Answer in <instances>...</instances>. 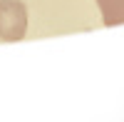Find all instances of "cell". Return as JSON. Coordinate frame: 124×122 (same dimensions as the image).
<instances>
[{"mask_svg":"<svg viewBox=\"0 0 124 122\" xmlns=\"http://www.w3.org/2000/svg\"><path fill=\"white\" fill-rule=\"evenodd\" d=\"M27 33V8L23 0H0V40L17 43Z\"/></svg>","mask_w":124,"mask_h":122,"instance_id":"1","label":"cell"},{"mask_svg":"<svg viewBox=\"0 0 124 122\" xmlns=\"http://www.w3.org/2000/svg\"><path fill=\"white\" fill-rule=\"evenodd\" d=\"M97 8L107 27L124 25V0H97Z\"/></svg>","mask_w":124,"mask_h":122,"instance_id":"2","label":"cell"}]
</instances>
